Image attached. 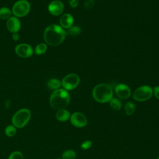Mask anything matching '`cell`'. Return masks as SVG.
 <instances>
[{"mask_svg": "<svg viewBox=\"0 0 159 159\" xmlns=\"http://www.w3.org/2000/svg\"><path fill=\"white\" fill-rule=\"evenodd\" d=\"M5 135L9 137H12L16 135L17 133V128L12 124H9L5 127Z\"/></svg>", "mask_w": 159, "mask_h": 159, "instance_id": "obj_17", "label": "cell"}, {"mask_svg": "<svg viewBox=\"0 0 159 159\" xmlns=\"http://www.w3.org/2000/svg\"><path fill=\"white\" fill-rule=\"evenodd\" d=\"M94 6V0H88L84 2V7L87 9H92Z\"/></svg>", "mask_w": 159, "mask_h": 159, "instance_id": "obj_25", "label": "cell"}, {"mask_svg": "<svg viewBox=\"0 0 159 159\" xmlns=\"http://www.w3.org/2000/svg\"><path fill=\"white\" fill-rule=\"evenodd\" d=\"M7 159H24V157L21 152L16 150L9 155Z\"/></svg>", "mask_w": 159, "mask_h": 159, "instance_id": "obj_23", "label": "cell"}, {"mask_svg": "<svg viewBox=\"0 0 159 159\" xmlns=\"http://www.w3.org/2000/svg\"><path fill=\"white\" fill-rule=\"evenodd\" d=\"M81 32V29L79 26H71L70 28L68 29V31L66 32L67 34L71 37H76L80 34Z\"/></svg>", "mask_w": 159, "mask_h": 159, "instance_id": "obj_21", "label": "cell"}, {"mask_svg": "<svg viewBox=\"0 0 159 159\" xmlns=\"http://www.w3.org/2000/svg\"><path fill=\"white\" fill-rule=\"evenodd\" d=\"M92 95L96 101L99 103H106L113 98V90L109 84L100 83L94 87Z\"/></svg>", "mask_w": 159, "mask_h": 159, "instance_id": "obj_3", "label": "cell"}, {"mask_svg": "<svg viewBox=\"0 0 159 159\" xmlns=\"http://www.w3.org/2000/svg\"><path fill=\"white\" fill-rule=\"evenodd\" d=\"M109 105L111 108H112L115 111H119L122 107V103L120 101L116 98H112L109 101Z\"/></svg>", "mask_w": 159, "mask_h": 159, "instance_id": "obj_19", "label": "cell"}, {"mask_svg": "<svg viewBox=\"0 0 159 159\" xmlns=\"http://www.w3.org/2000/svg\"><path fill=\"white\" fill-rule=\"evenodd\" d=\"M115 92L117 96L122 99H128L131 95L130 88L125 84H118L115 87Z\"/></svg>", "mask_w": 159, "mask_h": 159, "instance_id": "obj_11", "label": "cell"}, {"mask_svg": "<svg viewBox=\"0 0 159 159\" xmlns=\"http://www.w3.org/2000/svg\"><path fill=\"white\" fill-rule=\"evenodd\" d=\"M12 39L15 41H17L19 40V35L18 34V33H14L12 34Z\"/></svg>", "mask_w": 159, "mask_h": 159, "instance_id": "obj_28", "label": "cell"}, {"mask_svg": "<svg viewBox=\"0 0 159 159\" xmlns=\"http://www.w3.org/2000/svg\"><path fill=\"white\" fill-rule=\"evenodd\" d=\"M48 11L53 16H60L64 11V5L61 1L54 0L48 4Z\"/></svg>", "mask_w": 159, "mask_h": 159, "instance_id": "obj_10", "label": "cell"}, {"mask_svg": "<svg viewBox=\"0 0 159 159\" xmlns=\"http://www.w3.org/2000/svg\"><path fill=\"white\" fill-rule=\"evenodd\" d=\"M68 2H69L70 6L73 8H75L79 5L78 0H69Z\"/></svg>", "mask_w": 159, "mask_h": 159, "instance_id": "obj_26", "label": "cell"}, {"mask_svg": "<svg viewBox=\"0 0 159 159\" xmlns=\"http://www.w3.org/2000/svg\"><path fill=\"white\" fill-rule=\"evenodd\" d=\"M66 34V32L60 25L50 24L44 30L43 39L47 44L57 46L63 43Z\"/></svg>", "mask_w": 159, "mask_h": 159, "instance_id": "obj_1", "label": "cell"}, {"mask_svg": "<svg viewBox=\"0 0 159 159\" xmlns=\"http://www.w3.org/2000/svg\"><path fill=\"white\" fill-rule=\"evenodd\" d=\"M47 87L52 90H56L60 88L61 86V81L56 78H51L47 81Z\"/></svg>", "mask_w": 159, "mask_h": 159, "instance_id": "obj_15", "label": "cell"}, {"mask_svg": "<svg viewBox=\"0 0 159 159\" xmlns=\"http://www.w3.org/2000/svg\"><path fill=\"white\" fill-rule=\"evenodd\" d=\"M135 109H136L135 105L132 101L127 102L124 106V111L125 114L127 116L132 115L135 111Z\"/></svg>", "mask_w": 159, "mask_h": 159, "instance_id": "obj_16", "label": "cell"}, {"mask_svg": "<svg viewBox=\"0 0 159 159\" xmlns=\"http://www.w3.org/2000/svg\"><path fill=\"white\" fill-rule=\"evenodd\" d=\"M157 159H159V156L157 157Z\"/></svg>", "mask_w": 159, "mask_h": 159, "instance_id": "obj_30", "label": "cell"}, {"mask_svg": "<svg viewBox=\"0 0 159 159\" xmlns=\"http://www.w3.org/2000/svg\"><path fill=\"white\" fill-rule=\"evenodd\" d=\"M74 22L73 16L68 13L64 14L60 17V26L63 29H68L71 26H73Z\"/></svg>", "mask_w": 159, "mask_h": 159, "instance_id": "obj_13", "label": "cell"}, {"mask_svg": "<svg viewBox=\"0 0 159 159\" xmlns=\"http://www.w3.org/2000/svg\"><path fill=\"white\" fill-rule=\"evenodd\" d=\"M76 157V153L72 149H68L65 150L61 153L62 159H75Z\"/></svg>", "mask_w": 159, "mask_h": 159, "instance_id": "obj_18", "label": "cell"}, {"mask_svg": "<svg viewBox=\"0 0 159 159\" xmlns=\"http://www.w3.org/2000/svg\"><path fill=\"white\" fill-rule=\"evenodd\" d=\"M31 116V111L28 108L20 109L12 116L11 119L12 124L17 129H22L29 122Z\"/></svg>", "mask_w": 159, "mask_h": 159, "instance_id": "obj_4", "label": "cell"}, {"mask_svg": "<svg viewBox=\"0 0 159 159\" xmlns=\"http://www.w3.org/2000/svg\"><path fill=\"white\" fill-rule=\"evenodd\" d=\"M70 121L72 125L77 128L84 127L88 124V119L86 116L80 112H75L71 114Z\"/></svg>", "mask_w": 159, "mask_h": 159, "instance_id": "obj_8", "label": "cell"}, {"mask_svg": "<svg viewBox=\"0 0 159 159\" xmlns=\"http://www.w3.org/2000/svg\"><path fill=\"white\" fill-rule=\"evenodd\" d=\"M49 102L51 107L57 111L65 109L70 102V94L65 89L59 88L51 94Z\"/></svg>", "mask_w": 159, "mask_h": 159, "instance_id": "obj_2", "label": "cell"}, {"mask_svg": "<svg viewBox=\"0 0 159 159\" xmlns=\"http://www.w3.org/2000/svg\"><path fill=\"white\" fill-rule=\"evenodd\" d=\"M12 14V11L6 7H2L0 8V19L5 20L8 19L9 17H11Z\"/></svg>", "mask_w": 159, "mask_h": 159, "instance_id": "obj_20", "label": "cell"}, {"mask_svg": "<svg viewBox=\"0 0 159 159\" xmlns=\"http://www.w3.org/2000/svg\"><path fill=\"white\" fill-rule=\"evenodd\" d=\"M20 22L16 17H11L7 20L6 27L12 34L17 33L20 29Z\"/></svg>", "mask_w": 159, "mask_h": 159, "instance_id": "obj_12", "label": "cell"}, {"mask_svg": "<svg viewBox=\"0 0 159 159\" xmlns=\"http://www.w3.org/2000/svg\"><path fill=\"white\" fill-rule=\"evenodd\" d=\"M16 53L21 58H29L31 57L34 53L32 47L27 43H20L15 48Z\"/></svg>", "mask_w": 159, "mask_h": 159, "instance_id": "obj_9", "label": "cell"}, {"mask_svg": "<svg viewBox=\"0 0 159 159\" xmlns=\"http://www.w3.org/2000/svg\"><path fill=\"white\" fill-rule=\"evenodd\" d=\"M71 116L70 112L66 109L58 110L55 114V117L60 122H66L70 120Z\"/></svg>", "mask_w": 159, "mask_h": 159, "instance_id": "obj_14", "label": "cell"}, {"mask_svg": "<svg viewBox=\"0 0 159 159\" xmlns=\"http://www.w3.org/2000/svg\"><path fill=\"white\" fill-rule=\"evenodd\" d=\"M153 95V89L148 85H143L137 88L133 93L132 97L134 100L143 102L150 99Z\"/></svg>", "mask_w": 159, "mask_h": 159, "instance_id": "obj_5", "label": "cell"}, {"mask_svg": "<svg viewBox=\"0 0 159 159\" xmlns=\"http://www.w3.org/2000/svg\"><path fill=\"white\" fill-rule=\"evenodd\" d=\"M92 145H93V142L91 140H86L80 144V148H81V149H82L83 150H88L92 147Z\"/></svg>", "mask_w": 159, "mask_h": 159, "instance_id": "obj_24", "label": "cell"}, {"mask_svg": "<svg viewBox=\"0 0 159 159\" xmlns=\"http://www.w3.org/2000/svg\"><path fill=\"white\" fill-rule=\"evenodd\" d=\"M80 81V78L77 74L70 73L62 79L61 83L63 89L70 91L75 89L78 86Z\"/></svg>", "mask_w": 159, "mask_h": 159, "instance_id": "obj_7", "label": "cell"}, {"mask_svg": "<svg viewBox=\"0 0 159 159\" xmlns=\"http://www.w3.org/2000/svg\"><path fill=\"white\" fill-rule=\"evenodd\" d=\"M30 10V4L27 0H19L16 2L12 8V12L16 17L25 16Z\"/></svg>", "mask_w": 159, "mask_h": 159, "instance_id": "obj_6", "label": "cell"}, {"mask_svg": "<svg viewBox=\"0 0 159 159\" xmlns=\"http://www.w3.org/2000/svg\"><path fill=\"white\" fill-rule=\"evenodd\" d=\"M47 50V46L45 43L38 44L35 48V53L37 55H40L45 53Z\"/></svg>", "mask_w": 159, "mask_h": 159, "instance_id": "obj_22", "label": "cell"}, {"mask_svg": "<svg viewBox=\"0 0 159 159\" xmlns=\"http://www.w3.org/2000/svg\"><path fill=\"white\" fill-rule=\"evenodd\" d=\"M153 94L159 100V86H157L153 89Z\"/></svg>", "mask_w": 159, "mask_h": 159, "instance_id": "obj_27", "label": "cell"}, {"mask_svg": "<svg viewBox=\"0 0 159 159\" xmlns=\"http://www.w3.org/2000/svg\"><path fill=\"white\" fill-rule=\"evenodd\" d=\"M55 159H62V158H55Z\"/></svg>", "mask_w": 159, "mask_h": 159, "instance_id": "obj_29", "label": "cell"}]
</instances>
